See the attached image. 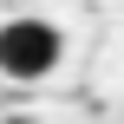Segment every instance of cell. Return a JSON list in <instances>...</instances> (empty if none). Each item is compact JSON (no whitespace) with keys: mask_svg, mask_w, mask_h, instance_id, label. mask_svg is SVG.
I'll return each instance as SVG.
<instances>
[{"mask_svg":"<svg viewBox=\"0 0 124 124\" xmlns=\"http://www.w3.org/2000/svg\"><path fill=\"white\" fill-rule=\"evenodd\" d=\"M59 59H65V33L52 26V20H7L0 26V78H13V85H39V78H52L59 72Z\"/></svg>","mask_w":124,"mask_h":124,"instance_id":"obj_1","label":"cell"}]
</instances>
